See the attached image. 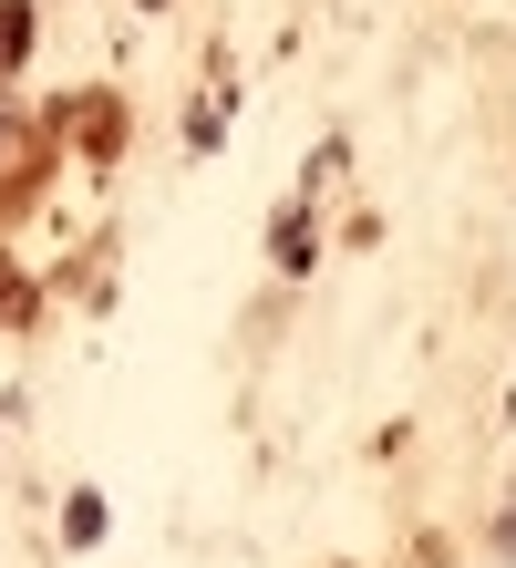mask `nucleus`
I'll use <instances>...</instances> for the list:
<instances>
[{
	"instance_id": "f257e3e1",
	"label": "nucleus",
	"mask_w": 516,
	"mask_h": 568,
	"mask_svg": "<svg viewBox=\"0 0 516 568\" xmlns=\"http://www.w3.org/2000/svg\"><path fill=\"white\" fill-rule=\"evenodd\" d=\"M62 538H73V548L103 538V496H73V507H62Z\"/></svg>"
},
{
	"instance_id": "f03ea898",
	"label": "nucleus",
	"mask_w": 516,
	"mask_h": 568,
	"mask_svg": "<svg viewBox=\"0 0 516 568\" xmlns=\"http://www.w3.org/2000/svg\"><path fill=\"white\" fill-rule=\"evenodd\" d=\"M496 538H506V548H516V496H506V527H496Z\"/></svg>"
}]
</instances>
